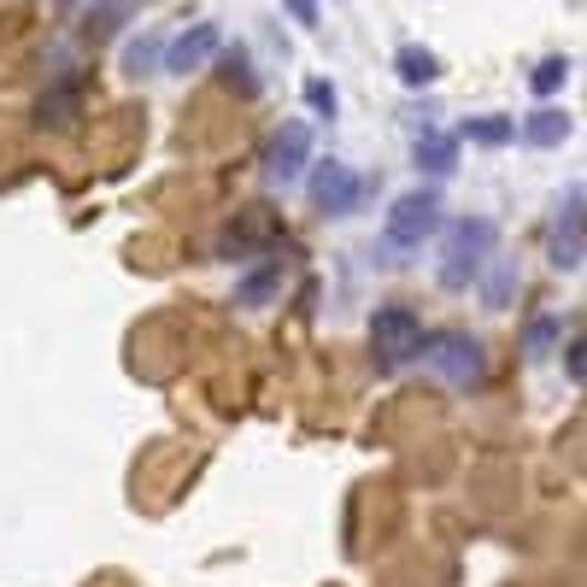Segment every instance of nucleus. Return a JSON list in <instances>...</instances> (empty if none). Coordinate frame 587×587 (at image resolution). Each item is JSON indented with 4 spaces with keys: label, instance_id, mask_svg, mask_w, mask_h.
Wrapping results in <instances>:
<instances>
[{
    "label": "nucleus",
    "instance_id": "nucleus-20",
    "mask_svg": "<svg viewBox=\"0 0 587 587\" xmlns=\"http://www.w3.org/2000/svg\"><path fill=\"white\" fill-rule=\"evenodd\" d=\"M223 82H230V89H241V95H258V77H253V59L241 54V47H230V54H223Z\"/></svg>",
    "mask_w": 587,
    "mask_h": 587
},
{
    "label": "nucleus",
    "instance_id": "nucleus-17",
    "mask_svg": "<svg viewBox=\"0 0 587 587\" xmlns=\"http://www.w3.org/2000/svg\"><path fill=\"white\" fill-rule=\"evenodd\" d=\"M569 71H576V65H569L564 54H552V59H541V65H534L529 89H534V95H541V100H552V95H558V89H564V82H569Z\"/></svg>",
    "mask_w": 587,
    "mask_h": 587
},
{
    "label": "nucleus",
    "instance_id": "nucleus-13",
    "mask_svg": "<svg viewBox=\"0 0 587 587\" xmlns=\"http://www.w3.org/2000/svg\"><path fill=\"white\" fill-rule=\"evenodd\" d=\"M394 77L406 82V89H429V82L441 77V59L429 54V47H418V42H406L400 54H394Z\"/></svg>",
    "mask_w": 587,
    "mask_h": 587
},
{
    "label": "nucleus",
    "instance_id": "nucleus-12",
    "mask_svg": "<svg viewBox=\"0 0 587 587\" xmlns=\"http://www.w3.org/2000/svg\"><path fill=\"white\" fill-rule=\"evenodd\" d=\"M569 112H558V107H541V112H529L523 124H517V135H523L529 147H558V142H569Z\"/></svg>",
    "mask_w": 587,
    "mask_h": 587
},
{
    "label": "nucleus",
    "instance_id": "nucleus-23",
    "mask_svg": "<svg viewBox=\"0 0 587 587\" xmlns=\"http://www.w3.org/2000/svg\"><path fill=\"white\" fill-rule=\"evenodd\" d=\"M564 370H569V383L582 388V376H587V365H582V335H569V347H564Z\"/></svg>",
    "mask_w": 587,
    "mask_h": 587
},
{
    "label": "nucleus",
    "instance_id": "nucleus-1",
    "mask_svg": "<svg viewBox=\"0 0 587 587\" xmlns=\"http://www.w3.org/2000/svg\"><path fill=\"white\" fill-rule=\"evenodd\" d=\"M435 230H441V195L435 188H411V195L394 200V212L383 223V258L400 265V253H418Z\"/></svg>",
    "mask_w": 587,
    "mask_h": 587
},
{
    "label": "nucleus",
    "instance_id": "nucleus-5",
    "mask_svg": "<svg viewBox=\"0 0 587 587\" xmlns=\"http://www.w3.org/2000/svg\"><path fill=\"white\" fill-rule=\"evenodd\" d=\"M306 165H312V124L306 118H288L270 142V159H265V177L270 182H300Z\"/></svg>",
    "mask_w": 587,
    "mask_h": 587
},
{
    "label": "nucleus",
    "instance_id": "nucleus-15",
    "mask_svg": "<svg viewBox=\"0 0 587 587\" xmlns=\"http://www.w3.org/2000/svg\"><path fill=\"white\" fill-rule=\"evenodd\" d=\"M159 59H165V36H153V30H147V36H135V42L124 47V71H130V77H147Z\"/></svg>",
    "mask_w": 587,
    "mask_h": 587
},
{
    "label": "nucleus",
    "instance_id": "nucleus-9",
    "mask_svg": "<svg viewBox=\"0 0 587 587\" xmlns=\"http://www.w3.org/2000/svg\"><path fill=\"white\" fill-rule=\"evenodd\" d=\"M77 118H82V77H65L36 100V124L42 130H71Z\"/></svg>",
    "mask_w": 587,
    "mask_h": 587
},
{
    "label": "nucleus",
    "instance_id": "nucleus-14",
    "mask_svg": "<svg viewBox=\"0 0 587 587\" xmlns=\"http://www.w3.org/2000/svg\"><path fill=\"white\" fill-rule=\"evenodd\" d=\"M517 135V124L511 118H499V112H488V118H464V130H458V142H476V147H506Z\"/></svg>",
    "mask_w": 587,
    "mask_h": 587
},
{
    "label": "nucleus",
    "instance_id": "nucleus-4",
    "mask_svg": "<svg viewBox=\"0 0 587 587\" xmlns=\"http://www.w3.org/2000/svg\"><path fill=\"white\" fill-rule=\"evenodd\" d=\"M423 358H429V365H435L453 388H470V383H481V370H488V358H481V341L464 335V330L423 335Z\"/></svg>",
    "mask_w": 587,
    "mask_h": 587
},
{
    "label": "nucleus",
    "instance_id": "nucleus-24",
    "mask_svg": "<svg viewBox=\"0 0 587 587\" xmlns=\"http://www.w3.org/2000/svg\"><path fill=\"white\" fill-rule=\"evenodd\" d=\"M59 7H82V0H59Z\"/></svg>",
    "mask_w": 587,
    "mask_h": 587
},
{
    "label": "nucleus",
    "instance_id": "nucleus-11",
    "mask_svg": "<svg viewBox=\"0 0 587 587\" xmlns=\"http://www.w3.org/2000/svg\"><path fill=\"white\" fill-rule=\"evenodd\" d=\"M411 159L429 177H453L458 170V135H441V130H418V142H411Z\"/></svg>",
    "mask_w": 587,
    "mask_h": 587
},
{
    "label": "nucleus",
    "instance_id": "nucleus-19",
    "mask_svg": "<svg viewBox=\"0 0 587 587\" xmlns=\"http://www.w3.org/2000/svg\"><path fill=\"white\" fill-rule=\"evenodd\" d=\"M124 12H130V0H107V7H89V24H82V36H89V42H107Z\"/></svg>",
    "mask_w": 587,
    "mask_h": 587
},
{
    "label": "nucleus",
    "instance_id": "nucleus-8",
    "mask_svg": "<svg viewBox=\"0 0 587 587\" xmlns=\"http://www.w3.org/2000/svg\"><path fill=\"white\" fill-rule=\"evenodd\" d=\"M212 54H223V36H218V24H188L182 36H170L165 42V71L170 77H188V71H200Z\"/></svg>",
    "mask_w": 587,
    "mask_h": 587
},
{
    "label": "nucleus",
    "instance_id": "nucleus-3",
    "mask_svg": "<svg viewBox=\"0 0 587 587\" xmlns=\"http://www.w3.org/2000/svg\"><path fill=\"white\" fill-rule=\"evenodd\" d=\"M423 353V318L411 312V306H376V318H370V358H376V370L394 376L406 365V358H418Z\"/></svg>",
    "mask_w": 587,
    "mask_h": 587
},
{
    "label": "nucleus",
    "instance_id": "nucleus-21",
    "mask_svg": "<svg viewBox=\"0 0 587 587\" xmlns=\"http://www.w3.org/2000/svg\"><path fill=\"white\" fill-rule=\"evenodd\" d=\"M306 107H312L318 118H335V107H341V100H335V89H330V82H306Z\"/></svg>",
    "mask_w": 587,
    "mask_h": 587
},
{
    "label": "nucleus",
    "instance_id": "nucleus-10",
    "mask_svg": "<svg viewBox=\"0 0 587 587\" xmlns=\"http://www.w3.org/2000/svg\"><path fill=\"white\" fill-rule=\"evenodd\" d=\"M283 276H288V258H276V253H265V265H253L247 276L235 283V306H270V294L283 288Z\"/></svg>",
    "mask_w": 587,
    "mask_h": 587
},
{
    "label": "nucleus",
    "instance_id": "nucleus-16",
    "mask_svg": "<svg viewBox=\"0 0 587 587\" xmlns=\"http://www.w3.org/2000/svg\"><path fill=\"white\" fill-rule=\"evenodd\" d=\"M558 335H564V318H552V312L529 318V330H523V353H529V358H546Z\"/></svg>",
    "mask_w": 587,
    "mask_h": 587
},
{
    "label": "nucleus",
    "instance_id": "nucleus-6",
    "mask_svg": "<svg viewBox=\"0 0 587 587\" xmlns=\"http://www.w3.org/2000/svg\"><path fill=\"white\" fill-rule=\"evenodd\" d=\"M358 200H365V177H358L353 165L330 159V165H318V170H312V206H318V212L347 218Z\"/></svg>",
    "mask_w": 587,
    "mask_h": 587
},
{
    "label": "nucleus",
    "instance_id": "nucleus-7",
    "mask_svg": "<svg viewBox=\"0 0 587 587\" xmlns=\"http://www.w3.org/2000/svg\"><path fill=\"white\" fill-rule=\"evenodd\" d=\"M582 182H569V195L558 206V230H552V265L558 270H582V258H587V223H582Z\"/></svg>",
    "mask_w": 587,
    "mask_h": 587
},
{
    "label": "nucleus",
    "instance_id": "nucleus-22",
    "mask_svg": "<svg viewBox=\"0 0 587 587\" xmlns=\"http://www.w3.org/2000/svg\"><path fill=\"white\" fill-rule=\"evenodd\" d=\"M283 7L294 12V24H306V30H318V19H323V12H318V0H283Z\"/></svg>",
    "mask_w": 587,
    "mask_h": 587
},
{
    "label": "nucleus",
    "instance_id": "nucleus-18",
    "mask_svg": "<svg viewBox=\"0 0 587 587\" xmlns=\"http://www.w3.org/2000/svg\"><path fill=\"white\" fill-rule=\"evenodd\" d=\"M488 288H481V294H488V306H494V312H499V306H511V294H517V258H488Z\"/></svg>",
    "mask_w": 587,
    "mask_h": 587
},
{
    "label": "nucleus",
    "instance_id": "nucleus-2",
    "mask_svg": "<svg viewBox=\"0 0 587 587\" xmlns=\"http://www.w3.org/2000/svg\"><path fill=\"white\" fill-rule=\"evenodd\" d=\"M499 241V223L494 218H458L453 230H446V247H441V283L446 288H470L481 265H488Z\"/></svg>",
    "mask_w": 587,
    "mask_h": 587
}]
</instances>
